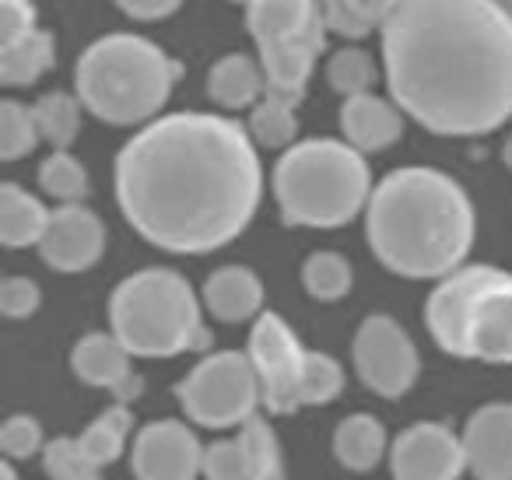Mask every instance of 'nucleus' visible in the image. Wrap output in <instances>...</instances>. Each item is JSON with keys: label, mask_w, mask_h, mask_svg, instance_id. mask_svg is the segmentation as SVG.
I'll list each match as a JSON object with an SVG mask.
<instances>
[{"label": "nucleus", "mask_w": 512, "mask_h": 480, "mask_svg": "<svg viewBox=\"0 0 512 480\" xmlns=\"http://www.w3.org/2000/svg\"><path fill=\"white\" fill-rule=\"evenodd\" d=\"M351 361L365 386L383 400H400L418 382L421 358L411 333L386 312H372L358 323L351 340Z\"/></svg>", "instance_id": "obj_10"}, {"label": "nucleus", "mask_w": 512, "mask_h": 480, "mask_svg": "<svg viewBox=\"0 0 512 480\" xmlns=\"http://www.w3.org/2000/svg\"><path fill=\"white\" fill-rule=\"evenodd\" d=\"M50 207L18 183H0V242L8 249L39 246L50 228Z\"/></svg>", "instance_id": "obj_21"}, {"label": "nucleus", "mask_w": 512, "mask_h": 480, "mask_svg": "<svg viewBox=\"0 0 512 480\" xmlns=\"http://www.w3.org/2000/svg\"><path fill=\"white\" fill-rule=\"evenodd\" d=\"M246 29L267 74L264 99L299 109L316 60L327 53L330 29L320 0H249Z\"/></svg>", "instance_id": "obj_8"}, {"label": "nucleus", "mask_w": 512, "mask_h": 480, "mask_svg": "<svg viewBox=\"0 0 512 480\" xmlns=\"http://www.w3.org/2000/svg\"><path fill=\"white\" fill-rule=\"evenodd\" d=\"M81 99L71 92H46L32 102V113H36L39 137L50 144L53 151H67L81 134Z\"/></svg>", "instance_id": "obj_26"}, {"label": "nucleus", "mask_w": 512, "mask_h": 480, "mask_svg": "<svg viewBox=\"0 0 512 480\" xmlns=\"http://www.w3.org/2000/svg\"><path fill=\"white\" fill-rule=\"evenodd\" d=\"M43 470L50 480H102V470L85 456L78 435H60L53 442H46Z\"/></svg>", "instance_id": "obj_33"}, {"label": "nucleus", "mask_w": 512, "mask_h": 480, "mask_svg": "<svg viewBox=\"0 0 512 480\" xmlns=\"http://www.w3.org/2000/svg\"><path fill=\"white\" fill-rule=\"evenodd\" d=\"M183 78V64L134 32L99 36L74 64V95L85 113L109 127L158 120Z\"/></svg>", "instance_id": "obj_4"}, {"label": "nucleus", "mask_w": 512, "mask_h": 480, "mask_svg": "<svg viewBox=\"0 0 512 480\" xmlns=\"http://www.w3.org/2000/svg\"><path fill=\"white\" fill-rule=\"evenodd\" d=\"M232 4H249V0H232Z\"/></svg>", "instance_id": "obj_42"}, {"label": "nucleus", "mask_w": 512, "mask_h": 480, "mask_svg": "<svg viewBox=\"0 0 512 480\" xmlns=\"http://www.w3.org/2000/svg\"><path fill=\"white\" fill-rule=\"evenodd\" d=\"M39 186L46 197H53L60 207L81 204L92 193V179L88 169L71 155V151H50L39 165Z\"/></svg>", "instance_id": "obj_28"}, {"label": "nucleus", "mask_w": 512, "mask_h": 480, "mask_svg": "<svg viewBox=\"0 0 512 480\" xmlns=\"http://www.w3.org/2000/svg\"><path fill=\"white\" fill-rule=\"evenodd\" d=\"M467 470L463 438L442 421L404 428L390 445L393 480H460Z\"/></svg>", "instance_id": "obj_14"}, {"label": "nucleus", "mask_w": 512, "mask_h": 480, "mask_svg": "<svg viewBox=\"0 0 512 480\" xmlns=\"http://www.w3.org/2000/svg\"><path fill=\"white\" fill-rule=\"evenodd\" d=\"M106 253V225L85 204H67L50 214L39 256L57 274H85Z\"/></svg>", "instance_id": "obj_15"}, {"label": "nucleus", "mask_w": 512, "mask_h": 480, "mask_svg": "<svg viewBox=\"0 0 512 480\" xmlns=\"http://www.w3.org/2000/svg\"><path fill=\"white\" fill-rule=\"evenodd\" d=\"M425 326L449 358L512 365V274L470 263L442 277L425 302Z\"/></svg>", "instance_id": "obj_6"}, {"label": "nucleus", "mask_w": 512, "mask_h": 480, "mask_svg": "<svg viewBox=\"0 0 512 480\" xmlns=\"http://www.w3.org/2000/svg\"><path fill=\"white\" fill-rule=\"evenodd\" d=\"M134 354L116 340V333H85L78 344L71 347V368L81 382L99 389H120L123 382L134 375L130 368Z\"/></svg>", "instance_id": "obj_20"}, {"label": "nucleus", "mask_w": 512, "mask_h": 480, "mask_svg": "<svg viewBox=\"0 0 512 480\" xmlns=\"http://www.w3.org/2000/svg\"><path fill=\"white\" fill-rule=\"evenodd\" d=\"M183 414L200 428H242L264 403L256 368L246 351H218L176 382Z\"/></svg>", "instance_id": "obj_9"}, {"label": "nucleus", "mask_w": 512, "mask_h": 480, "mask_svg": "<svg viewBox=\"0 0 512 480\" xmlns=\"http://www.w3.org/2000/svg\"><path fill=\"white\" fill-rule=\"evenodd\" d=\"M130 431H134V414H130V407L127 403H113V407L102 410V414L81 431L78 442H81V449H85V456L92 459L99 470H106L109 463H116V459L123 456Z\"/></svg>", "instance_id": "obj_25"}, {"label": "nucleus", "mask_w": 512, "mask_h": 480, "mask_svg": "<svg viewBox=\"0 0 512 480\" xmlns=\"http://www.w3.org/2000/svg\"><path fill=\"white\" fill-rule=\"evenodd\" d=\"M200 302L221 323H249L264 316V281L242 263L218 267L200 288Z\"/></svg>", "instance_id": "obj_18"}, {"label": "nucleus", "mask_w": 512, "mask_h": 480, "mask_svg": "<svg viewBox=\"0 0 512 480\" xmlns=\"http://www.w3.org/2000/svg\"><path fill=\"white\" fill-rule=\"evenodd\" d=\"M204 449L186 421H151L130 442L134 480H197L204 477Z\"/></svg>", "instance_id": "obj_12"}, {"label": "nucleus", "mask_w": 512, "mask_h": 480, "mask_svg": "<svg viewBox=\"0 0 512 480\" xmlns=\"http://www.w3.org/2000/svg\"><path fill=\"white\" fill-rule=\"evenodd\" d=\"M341 134L355 151H386L404 137V113L393 99L369 92L344 99L341 106Z\"/></svg>", "instance_id": "obj_17"}, {"label": "nucleus", "mask_w": 512, "mask_h": 480, "mask_svg": "<svg viewBox=\"0 0 512 480\" xmlns=\"http://www.w3.org/2000/svg\"><path fill=\"white\" fill-rule=\"evenodd\" d=\"M379 81V67L358 46H344V50L330 53L327 60V85L334 88L344 99H355V95H369L372 85Z\"/></svg>", "instance_id": "obj_30"}, {"label": "nucleus", "mask_w": 512, "mask_h": 480, "mask_svg": "<svg viewBox=\"0 0 512 480\" xmlns=\"http://www.w3.org/2000/svg\"><path fill=\"white\" fill-rule=\"evenodd\" d=\"M246 354L256 368L260 396L271 414H295L302 410V372H306V347L299 344L295 330L278 316L264 312L253 319Z\"/></svg>", "instance_id": "obj_11"}, {"label": "nucleus", "mask_w": 512, "mask_h": 480, "mask_svg": "<svg viewBox=\"0 0 512 480\" xmlns=\"http://www.w3.org/2000/svg\"><path fill=\"white\" fill-rule=\"evenodd\" d=\"M502 162H505V165H509V169H512V134L505 137V144H502Z\"/></svg>", "instance_id": "obj_40"}, {"label": "nucleus", "mask_w": 512, "mask_h": 480, "mask_svg": "<svg viewBox=\"0 0 512 480\" xmlns=\"http://www.w3.org/2000/svg\"><path fill=\"white\" fill-rule=\"evenodd\" d=\"M0 480H18V470H15V463H11V459H4V463H0Z\"/></svg>", "instance_id": "obj_39"}, {"label": "nucleus", "mask_w": 512, "mask_h": 480, "mask_svg": "<svg viewBox=\"0 0 512 480\" xmlns=\"http://www.w3.org/2000/svg\"><path fill=\"white\" fill-rule=\"evenodd\" d=\"M477 214L467 190L432 165H404L379 179L365 211L376 260L407 281L449 277L474 246Z\"/></svg>", "instance_id": "obj_3"}, {"label": "nucleus", "mask_w": 512, "mask_h": 480, "mask_svg": "<svg viewBox=\"0 0 512 480\" xmlns=\"http://www.w3.org/2000/svg\"><path fill=\"white\" fill-rule=\"evenodd\" d=\"M57 64V39L46 29H32L15 43H0V85L29 88Z\"/></svg>", "instance_id": "obj_23"}, {"label": "nucleus", "mask_w": 512, "mask_h": 480, "mask_svg": "<svg viewBox=\"0 0 512 480\" xmlns=\"http://www.w3.org/2000/svg\"><path fill=\"white\" fill-rule=\"evenodd\" d=\"M281 221L292 228H344L369 211L372 169L362 151L337 137H309L281 151L271 172Z\"/></svg>", "instance_id": "obj_5"}, {"label": "nucleus", "mask_w": 512, "mask_h": 480, "mask_svg": "<svg viewBox=\"0 0 512 480\" xmlns=\"http://www.w3.org/2000/svg\"><path fill=\"white\" fill-rule=\"evenodd\" d=\"M383 74L400 113L439 137H481L512 116V18L498 0H397Z\"/></svg>", "instance_id": "obj_2"}, {"label": "nucleus", "mask_w": 512, "mask_h": 480, "mask_svg": "<svg viewBox=\"0 0 512 480\" xmlns=\"http://www.w3.org/2000/svg\"><path fill=\"white\" fill-rule=\"evenodd\" d=\"M43 449V424L32 414H11L8 421L0 424V452H4V459L18 463V459H32Z\"/></svg>", "instance_id": "obj_34"}, {"label": "nucleus", "mask_w": 512, "mask_h": 480, "mask_svg": "<svg viewBox=\"0 0 512 480\" xmlns=\"http://www.w3.org/2000/svg\"><path fill=\"white\" fill-rule=\"evenodd\" d=\"M264 165L242 123L169 113L116 155V204L155 249L200 256L235 242L260 211Z\"/></svg>", "instance_id": "obj_1"}, {"label": "nucleus", "mask_w": 512, "mask_h": 480, "mask_svg": "<svg viewBox=\"0 0 512 480\" xmlns=\"http://www.w3.org/2000/svg\"><path fill=\"white\" fill-rule=\"evenodd\" d=\"M207 95L214 106L225 113H239V109H253L264 102L267 95V74L264 64L249 53H225L211 64L207 71Z\"/></svg>", "instance_id": "obj_19"}, {"label": "nucleus", "mask_w": 512, "mask_h": 480, "mask_svg": "<svg viewBox=\"0 0 512 480\" xmlns=\"http://www.w3.org/2000/svg\"><path fill=\"white\" fill-rule=\"evenodd\" d=\"M344 393V368L334 354L306 351V372H302V407H327Z\"/></svg>", "instance_id": "obj_32"}, {"label": "nucleus", "mask_w": 512, "mask_h": 480, "mask_svg": "<svg viewBox=\"0 0 512 480\" xmlns=\"http://www.w3.org/2000/svg\"><path fill=\"white\" fill-rule=\"evenodd\" d=\"M467 470L477 480H512V403H484L460 431Z\"/></svg>", "instance_id": "obj_16"}, {"label": "nucleus", "mask_w": 512, "mask_h": 480, "mask_svg": "<svg viewBox=\"0 0 512 480\" xmlns=\"http://www.w3.org/2000/svg\"><path fill=\"white\" fill-rule=\"evenodd\" d=\"M302 288L316 302H341L355 284V270H351L348 256L334 253V249H320L302 260Z\"/></svg>", "instance_id": "obj_27"}, {"label": "nucleus", "mask_w": 512, "mask_h": 480, "mask_svg": "<svg viewBox=\"0 0 512 480\" xmlns=\"http://www.w3.org/2000/svg\"><path fill=\"white\" fill-rule=\"evenodd\" d=\"M39 127L32 106L18 99L0 102V162H18L39 148Z\"/></svg>", "instance_id": "obj_31"}, {"label": "nucleus", "mask_w": 512, "mask_h": 480, "mask_svg": "<svg viewBox=\"0 0 512 480\" xmlns=\"http://www.w3.org/2000/svg\"><path fill=\"white\" fill-rule=\"evenodd\" d=\"M116 8L137 22H162L183 8V0H116Z\"/></svg>", "instance_id": "obj_37"}, {"label": "nucleus", "mask_w": 512, "mask_h": 480, "mask_svg": "<svg viewBox=\"0 0 512 480\" xmlns=\"http://www.w3.org/2000/svg\"><path fill=\"white\" fill-rule=\"evenodd\" d=\"M32 29H39L32 0H0V43H15Z\"/></svg>", "instance_id": "obj_36"}, {"label": "nucleus", "mask_w": 512, "mask_h": 480, "mask_svg": "<svg viewBox=\"0 0 512 480\" xmlns=\"http://www.w3.org/2000/svg\"><path fill=\"white\" fill-rule=\"evenodd\" d=\"M200 298L183 274L144 267L123 277L109 295V326L134 358H176L211 344Z\"/></svg>", "instance_id": "obj_7"}, {"label": "nucleus", "mask_w": 512, "mask_h": 480, "mask_svg": "<svg viewBox=\"0 0 512 480\" xmlns=\"http://www.w3.org/2000/svg\"><path fill=\"white\" fill-rule=\"evenodd\" d=\"M323 18H327V29L337 36L358 39L372 36V32H383V25L390 22L397 0H320Z\"/></svg>", "instance_id": "obj_24"}, {"label": "nucleus", "mask_w": 512, "mask_h": 480, "mask_svg": "<svg viewBox=\"0 0 512 480\" xmlns=\"http://www.w3.org/2000/svg\"><path fill=\"white\" fill-rule=\"evenodd\" d=\"M390 452L386 424L376 414H348L334 428V459L351 473H369Z\"/></svg>", "instance_id": "obj_22"}, {"label": "nucleus", "mask_w": 512, "mask_h": 480, "mask_svg": "<svg viewBox=\"0 0 512 480\" xmlns=\"http://www.w3.org/2000/svg\"><path fill=\"white\" fill-rule=\"evenodd\" d=\"M207 480H285V456L267 417H249L232 438L204 449Z\"/></svg>", "instance_id": "obj_13"}, {"label": "nucleus", "mask_w": 512, "mask_h": 480, "mask_svg": "<svg viewBox=\"0 0 512 480\" xmlns=\"http://www.w3.org/2000/svg\"><path fill=\"white\" fill-rule=\"evenodd\" d=\"M43 305V291L32 277L25 274H11L0 281V312L8 319H29L39 312Z\"/></svg>", "instance_id": "obj_35"}, {"label": "nucleus", "mask_w": 512, "mask_h": 480, "mask_svg": "<svg viewBox=\"0 0 512 480\" xmlns=\"http://www.w3.org/2000/svg\"><path fill=\"white\" fill-rule=\"evenodd\" d=\"M246 130L256 141V148L288 151L299 144V116H295V106H285L278 99H264L260 106L249 109Z\"/></svg>", "instance_id": "obj_29"}, {"label": "nucleus", "mask_w": 512, "mask_h": 480, "mask_svg": "<svg viewBox=\"0 0 512 480\" xmlns=\"http://www.w3.org/2000/svg\"><path fill=\"white\" fill-rule=\"evenodd\" d=\"M141 393H144V379H141V375H130V379L123 382L113 396H116V403H127V407H130V400H134V396H141Z\"/></svg>", "instance_id": "obj_38"}, {"label": "nucleus", "mask_w": 512, "mask_h": 480, "mask_svg": "<svg viewBox=\"0 0 512 480\" xmlns=\"http://www.w3.org/2000/svg\"><path fill=\"white\" fill-rule=\"evenodd\" d=\"M498 4H502V8H505V15L512 18V0H498Z\"/></svg>", "instance_id": "obj_41"}]
</instances>
